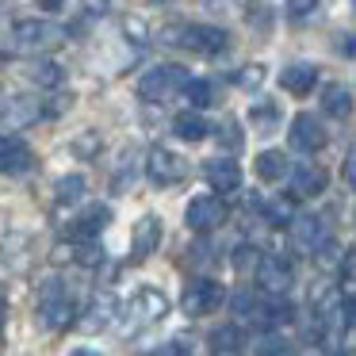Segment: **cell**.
I'll use <instances>...</instances> for the list:
<instances>
[{
    "mask_svg": "<svg viewBox=\"0 0 356 356\" xmlns=\"http://www.w3.org/2000/svg\"><path fill=\"white\" fill-rule=\"evenodd\" d=\"M203 177H207L211 192H238L241 188V165L234 161V157H211L207 165H203Z\"/></svg>",
    "mask_w": 356,
    "mask_h": 356,
    "instance_id": "obj_13",
    "label": "cell"
},
{
    "mask_svg": "<svg viewBox=\"0 0 356 356\" xmlns=\"http://www.w3.org/2000/svg\"><path fill=\"white\" fill-rule=\"evenodd\" d=\"M291 238H295V245H299V249L318 253L322 241H330V234H325V222L318 215H295L291 218Z\"/></svg>",
    "mask_w": 356,
    "mask_h": 356,
    "instance_id": "obj_15",
    "label": "cell"
},
{
    "mask_svg": "<svg viewBox=\"0 0 356 356\" xmlns=\"http://www.w3.org/2000/svg\"><path fill=\"white\" fill-rule=\"evenodd\" d=\"M154 356H192V348H188L184 341H169V345H161Z\"/></svg>",
    "mask_w": 356,
    "mask_h": 356,
    "instance_id": "obj_38",
    "label": "cell"
},
{
    "mask_svg": "<svg viewBox=\"0 0 356 356\" xmlns=\"http://www.w3.org/2000/svg\"><path fill=\"white\" fill-rule=\"evenodd\" d=\"M115 314H119V302L111 299V295H96V299L88 302V310H85V330L88 333L108 330V325L115 322Z\"/></svg>",
    "mask_w": 356,
    "mask_h": 356,
    "instance_id": "obj_19",
    "label": "cell"
},
{
    "mask_svg": "<svg viewBox=\"0 0 356 356\" xmlns=\"http://www.w3.org/2000/svg\"><path fill=\"white\" fill-rule=\"evenodd\" d=\"M318 8V0H287V19H307Z\"/></svg>",
    "mask_w": 356,
    "mask_h": 356,
    "instance_id": "obj_36",
    "label": "cell"
},
{
    "mask_svg": "<svg viewBox=\"0 0 356 356\" xmlns=\"http://www.w3.org/2000/svg\"><path fill=\"white\" fill-rule=\"evenodd\" d=\"M31 165H35V157H31V149H27L24 142L12 138V134H0V172H8V177H24Z\"/></svg>",
    "mask_w": 356,
    "mask_h": 356,
    "instance_id": "obj_16",
    "label": "cell"
},
{
    "mask_svg": "<svg viewBox=\"0 0 356 356\" xmlns=\"http://www.w3.org/2000/svg\"><path fill=\"white\" fill-rule=\"evenodd\" d=\"M333 356H348V353H333Z\"/></svg>",
    "mask_w": 356,
    "mask_h": 356,
    "instance_id": "obj_44",
    "label": "cell"
},
{
    "mask_svg": "<svg viewBox=\"0 0 356 356\" xmlns=\"http://www.w3.org/2000/svg\"><path fill=\"white\" fill-rule=\"evenodd\" d=\"M85 192H88V180L77 177V172H70V177H62V180L54 184V200H58V203H77Z\"/></svg>",
    "mask_w": 356,
    "mask_h": 356,
    "instance_id": "obj_27",
    "label": "cell"
},
{
    "mask_svg": "<svg viewBox=\"0 0 356 356\" xmlns=\"http://www.w3.org/2000/svg\"><path fill=\"white\" fill-rule=\"evenodd\" d=\"M314 85H318V65H310V62H291V65H284V73H280V88L291 92V96L314 92Z\"/></svg>",
    "mask_w": 356,
    "mask_h": 356,
    "instance_id": "obj_17",
    "label": "cell"
},
{
    "mask_svg": "<svg viewBox=\"0 0 356 356\" xmlns=\"http://www.w3.org/2000/svg\"><path fill=\"white\" fill-rule=\"evenodd\" d=\"M264 81V65H245L241 73H234V85L245 88V92H253V88H261Z\"/></svg>",
    "mask_w": 356,
    "mask_h": 356,
    "instance_id": "obj_32",
    "label": "cell"
},
{
    "mask_svg": "<svg viewBox=\"0 0 356 356\" xmlns=\"http://www.w3.org/2000/svg\"><path fill=\"white\" fill-rule=\"evenodd\" d=\"M325 184H330V172L318 169V165H299V169H291V195H299V200L322 195Z\"/></svg>",
    "mask_w": 356,
    "mask_h": 356,
    "instance_id": "obj_18",
    "label": "cell"
},
{
    "mask_svg": "<svg viewBox=\"0 0 356 356\" xmlns=\"http://www.w3.org/2000/svg\"><path fill=\"white\" fill-rule=\"evenodd\" d=\"M325 142H330V134H325L322 119L307 115V111L291 119V149H299V154H318V149H325Z\"/></svg>",
    "mask_w": 356,
    "mask_h": 356,
    "instance_id": "obj_12",
    "label": "cell"
},
{
    "mask_svg": "<svg viewBox=\"0 0 356 356\" xmlns=\"http://www.w3.org/2000/svg\"><path fill=\"white\" fill-rule=\"evenodd\" d=\"M353 8H356V0H353Z\"/></svg>",
    "mask_w": 356,
    "mask_h": 356,
    "instance_id": "obj_45",
    "label": "cell"
},
{
    "mask_svg": "<svg viewBox=\"0 0 356 356\" xmlns=\"http://www.w3.org/2000/svg\"><path fill=\"white\" fill-rule=\"evenodd\" d=\"M146 177L154 180V184H161V188L180 184V180H184V161H180L172 149L154 146V149L146 154Z\"/></svg>",
    "mask_w": 356,
    "mask_h": 356,
    "instance_id": "obj_11",
    "label": "cell"
},
{
    "mask_svg": "<svg viewBox=\"0 0 356 356\" xmlns=\"http://www.w3.org/2000/svg\"><path fill=\"white\" fill-rule=\"evenodd\" d=\"M249 119H253V131L272 134L280 127V108H276V104H257V108L249 111Z\"/></svg>",
    "mask_w": 356,
    "mask_h": 356,
    "instance_id": "obj_28",
    "label": "cell"
},
{
    "mask_svg": "<svg viewBox=\"0 0 356 356\" xmlns=\"http://www.w3.org/2000/svg\"><path fill=\"white\" fill-rule=\"evenodd\" d=\"M337 47H341V54H345V58H356V35H345Z\"/></svg>",
    "mask_w": 356,
    "mask_h": 356,
    "instance_id": "obj_40",
    "label": "cell"
},
{
    "mask_svg": "<svg viewBox=\"0 0 356 356\" xmlns=\"http://www.w3.org/2000/svg\"><path fill=\"white\" fill-rule=\"evenodd\" d=\"M27 73H31V81H35L39 88H47V92L62 88V81H65V70L54 62V58H39V62H35Z\"/></svg>",
    "mask_w": 356,
    "mask_h": 356,
    "instance_id": "obj_23",
    "label": "cell"
},
{
    "mask_svg": "<svg viewBox=\"0 0 356 356\" xmlns=\"http://www.w3.org/2000/svg\"><path fill=\"white\" fill-rule=\"evenodd\" d=\"M257 177L261 180H268V184H276V180H284L287 172V157H284V149H261V154H257Z\"/></svg>",
    "mask_w": 356,
    "mask_h": 356,
    "instance_id": "obj_21",
    "label": "cell"
},
{
    "mask_svg": "<svg viewBox=\"0 0 356 356\" xmlns=\"http://www.w3.org/2000/svg\"><path fill=\"white\" fill-rule=\"evenodd\" d=\"M172 131H177L184 142H203V138L211 134V123L200 115V111H184V115H177V123H172Z\"/></svg>",
    "mask_w": 356,
    "mask_h": 356,
    "instance_id": "obj_24",
    "label": "cell"
},
{
    "mask_svg": "<svg viewBox=\"0 0 356 356\" xmlns=\"http://www.w3.org/2000/svg\"><path fill=\"white\" fill-rule=\"evenodd\" d=\"M184 96L195 104V108H211V104L218 100V92H215V81H207V77H188V85H184Z\"/></svg>",
    "mask_w": 356,
    "mask_h": 356,
    "instance_id": "obj_26",
    "label": "cell"
},
{
    "mask_svg": "<svg viewBox=\"0 0 356 356\" xmlns=\"http://www.w3.org/2000/svg\"><path fill=\"white\" fill-rule=\"evenodd\" d=\"M257 207H261L264 222H272V226H291V218H295V203L291 200H261Z\"/></svg>",
    "mask_w": 356,
    "mask_h": 356,
    "instance_id": "obj_25",
    "label": "cell"
},
{
    "mask_svg": "<svg viewBox=\"0 0 356 356\" xmlns=\"http://www.w3.org/2000/svg\"><path fill=\"white\" fill-rule=\"evenodd\" d=\"M73 356H100V353H92V348H77Z\"/></svg>",
    "mask_w": 356,
    "mask_h": 356,
    "instance_id": "obj_43",
    "label": "cell"
},
{
    "mask_svg": "<svg viewBox=\"0 0 356 356\" xmlns=\"http://www.w3.org/2000/svg\"><path fill=\"white\" fill-rule=\"evenodd\" d=\"M73 154L77 157H96L100 154V138H96V134H81V138L73 142Z\"/></svg>",
    "mask_w": 356,
    "mask_h": 356,
    "instance_id": "obj_35",
    "label": "cell"
},
{
    "mask_svg": "<svg viewBox=\"0 0 356 356\" xmlns=\"http://www.w3.org/2000/svg\"><path fill=\"white\" fill-rule=\"evenodd\" d=\"M341 284H345L348 295H356V249L345 253V261H341Z\"/></svg>",
    "mask_w": 356,
    "mask_h": 356,
    "instance_id": "obj_33",
    "label": "cell"
},
{
    "mask_svg": "<svg viewBox=\"0 0 356 356\" xmlns=\"http://www.w3.org/2000/svg\"><path fill=\"white\" fill-rule=\"evenodd\" d=\"M39 322H42V330H50V333H62L77 322V299L70 295V287H65L62 280H47V287H42Z\"/></svg>",
    "mask_w": 356,
    "mask_h": 356,
    "instance_id": "obj_3",
    "label": "cell"
},
{
    "mask_svg": "<svg viewBox=\"0 0 356 356\" xmlns=\"http://www.w3.org/2000/svg\"><path fill=\"white\" fill-rule=\"evenodd\" d=\"M184 222L192 226L195 234H211L226 222V203L218 195H195L184 211Z\"/></svg>",
    "mask_w": 356,
    "mask_h": 356,
    "instance_id": "obj_10",
    "label": "cell"
},
{
    "mask_svg": "<svg viewBox=\"0 0 356 356\" xmlns=\"http://www.w3.org/2000/svg\"><path fill=\"white\" fill-rule=\"evenodd\" d=\"M322 111L330 119H348L353 115V96L345 85H325L322 88Z\"/></svg>",
    "mask_w": 356,
    "mask_h": 356,
    "instance_id": "obj_22",
    "label": "cell"
},
{
    "mask_svg": "<svg viewBox=\"0 0 356 356\" xmlns=\"http://www.w3.org/2000/svg\"><path fill=\"white\" fill-rule=\"evenodd\" d=\"M4 318H8V302H4V295H0V333H4Z\"/></svg>",
    "mask_w": 356,
    "mask_h": 356,
    "instance_id": "obj_42",
    "label": "cell"
},
{
    "mask_svg": "<svg viewBox=\"0 0 356 356\" xmlns=\"http://www.w3.org/2000/svg\"><path fill=\"white\" fill-rule=\"evenodd\" d=\"M261 257L264 253H257L253 245H238V249H234V268H238V272H257Z\"/></svg>",
    "mask_w": 356,
    "mask_h": 356,
    "instance_id": "obj_31",
    "label": "cell"
},
{
    "mask_svg": "<svg viewBox=\"0 0 356 356\" xmlns=\"http://www.w3.org/2000/svg\"><path fill=\"white\" fill-rule=\"evenodd\" d=\"M39 119H47V111H42V96L35 92H16V96H4L0 100V123L4 127H31L39 123Z\"/></svg>",
    "mask_w": 356,
    "mask_h": 356,
    "instance_id": "obj_6",
    "label": "cell"
},
{
    "mask_svg": "<svg viewBox=\"0 0 356 356\" xmlns=\"http://www.w3.org/2000/svg\"><path fill=\"white\" fill-rule=\"evenodd\" d=\"M165 314H169V299H165V291H157V287H142V291H134V299L127 302V322L131 325H154V322H161Z\"/></svg>",
    "mask_w": 356,
    "mask_h": 356,
    "instance_id": "obj_9",
    "label": "cell"
},
{
    "mask_svg": "<svg viewBox=\"0 0 356 356\" xmlns=\"http://www.w3.org/2000/svg\"><path fill=\"white\" fill-rule=\"evenodd\" d=\"M161 42L180 50H192V54H222L230 47V35L222 27H211V24H172L161 31Z\"/></svg>",
    "mask_w": 356,
    "mask_h": 356,
    "instance_id": "obj_2",
    "label": "cell"
},
{
    "mask_svg": "<svg viewBox=\"0 0 356 356\" xmlns=\"http://www.w3.org/2000/svg\"><path fill=\"white\" fill-rule=\"evenodd\" d=\"M157 245H161V218L142 215L131 230V261H146Z\"/></svg>",
    "mask_w": 356,
    "mask_h": 356,
    "instance_id": "obj_14",
    "label": "cell"
},
{
    "mask_svg": "<svg viewBox=\"0 0 356 356\" xmlns=\"http://www.w3.org/2000/svg\"><path fill=\"white\" fill-rule=\"evenodd\" d=\"M241 348H245V333H241V325H218V330L211 333V353L215 356H238Z\"/></svg>",
    "mask_w": 356,
    "mask_h": 356,
    "instance_id": "obj_20",
    "label": "cell"
},
{
    "mask_svg": "<svg viewBox=\"0 0 356 356\" xmlns=\"http://www.w3.org/2000/svg\"><path fill=\"white\" fill-rule=\"evenodd\" d=\"M218 142H222L226 149H238L241 146V127L234 123V119H226V123L218 127Z\"/></svg>",
    "mask_w": 356,
    "mask_h": 356,
    "instance_id": "obj_34",
    "label": "cell"
},
{
    "mask_svg": "<svg viewBox=\"0 0 356 356\" xmlns=\"http://www.w3.org/2000/svg\"><path fill=\"white\" fill-rule=\"evenodd\" d=\"M257 287H261L264 295H272V299H284L287 291H291L295 284V272L291 264L284 261V257H261V264H257Z\"/></svg>",
    "mask_w": 356,
    "mask_h": 356,
    "instance_id": "obj_8",
    "label": "cell"
},
{
    "mask_svg": "<svg viewBox=\"0 0 356 356\" xmlns=\"http://www.w3.org/2000/svg\"><path fill=\"white\" fill-rule=\"evenodd\" d=\"M111 12V0H85V19H100Z\"/></svg>",
    "mask_w": 356,
    "mask_h": 356,
    "instance_id": "obj_37",
    "label": "cell"
},
{
    "mask_svg": "<svg viewBox=\"0 0 356 356\" xmlns=\"http://www.w3.org/2000/svg\"><path fill=\"white\" fill-rule=\"evenodd\" d=\"M65 42V31L58 24H47V19H19L16 27H12L8 42H4V50L8 54H50V50H58Z\"/></svg>",
    "mask_w": 356,
    "mask_h": 356,
    "instance_id": "obj_1",
    "label": "cell"
},
{
    "mask_svg": "<svg viewBox=\"0 0 356 356\" xmlns=\"http://www.w3.org/2000/svg\"><path fill=\"white\" fill-rule=\"evenodd\" d=\"M222 302H226V287L218 284V280H207V276H203V280H195V284H188L180 307H184V314L203 318V314H215Z\"/></svg>",
    "mask_w": 356,
    "mask_h": 356,
    "instance_id": "obj_5",
    "label": "cell"
},
{
    "mask_svg": "<svg viewBox=\"0 0 356 356\" xmlns=\"http://www.w3.org/2000/svg\"><path fill=\"white\" fill-rule=\"evenodd\" d=\"M108 222H111L108 203H92L88 211H81L77 218H70V222L62 226V238L65 241H96L104 230H108Z\"/></svg>",
    "mask_w": 356,
    "mask_h": 356,
    "instance_id": "obj_7",
    "label": "cell"
},
{
    "mask_svg": "<svg viewBox=\"0 0 356 356\" xmlns=\"http://www.w3.org/2000/svg\"><path fill=\"white\" fill-rule=\"evenodd\" d=\"M345 180H348V184L356 188V146H353V149H348V154H345Z\"/></svg>",
    "mask_w": 356,
    "mask_h": 356,
    "instance_id": "obj_39",
    "label": "cell"
},
{
    "mask_svg": "<svg viewBox=\"0 0 356 356\" xmlns=\"http://www.w3.org/2000/svg\"><path fill=\"white\" fill-rule=\"evenodd\" d=\"M184 85H188V70H184V65L165 62V65H154V70L138 81V96H142V100H149V104H165V100H172L177 92H184Z\"/></svg>",
    "mask_w": 356,
    "mask_h": 356,
    "instance_id": "obj_4",
    "label": "cell"
},
{
    "mask_svg": "<svg viewBox=\"0 0 356 356\" xmlns=\"http://www.w3.org/2000/svg\"><path fill=\"white\" fill-rule=\"evenodd\" d=\"M42 12H58V8H65V0H35Z\"/></svg>",
    "mask_w": 356,
    "mask_h": 356,
    "instance_id": "obj_41",
    "label": "cell"
},
{
    "mask_svg": "<svg viewBox=\"0 0 356 356\" xmlns=\"http://www.w3.org/2000/svg\"><path fill=\"white\" fill-rule=\"evenodd\" d=\"M119 31H123V39L134 42V47H146V42H149V27H146V19H142V16H123V19H119Z\"/></svg>",
    "mask_w": 356,
    "mask_h": 356,
    "instance_id": "obj_29",
    "label": "cell"
},
{
    "mask_svg": "<svg viewBox=\"0 0 356 356\" xmlns=\"http://www.w3.org/2000/svg\"><path fill=\"white\" fill-rule=\"evenodd\" d=\"M257 356H295V353H291V345H287L280 333H264L261 345H257Z\"/></svg>",
    "mask_w": 356,
    "mask_h": 356,
    "instance_id": "obj_30",
    "label": "cell"
}]
</instances>
